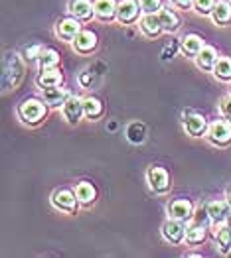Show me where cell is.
<instances>
[{
    "label": "cell",
    "instance_id": "cell-14",
    "mask_svg": "<svg viewBox=\"0 0 231 258\" xmlns=\"http://www.w3.org/2000/svg\"><path fill=\"white\" fill-rule=\"evenodd\" d=\"M211 20L215 22V24H219V26L229 24L231 22V4L229 2H225V0L215 2L213 10H211Z\"/></svg>",
    "mask_w": 231,
    "mask_h": 258
},
{
    "label": "cell",
    "instance_id": "cell-11",
    "mask_svg": "<svg viewBox=\"0 0 231 258\" xmlns=\"http://www.w3.org/2000/svg\"><path fill=\"white\" fill-rule=\"evenodd\" d=\"M69 12L79 20H89L95 14V6H91V0H71Z\"/></svg>",
    "mask_w": 231,
    "mask_h": 258
},
{
    "label": "cell",
    "instance_id": "cell-24",
    "mask_svg": "<svg viewBox=\"0 0 231 258\" xmlns=\"http://www.w3.org/2000/svg\"><path fill=\"white\" fill-rule=\"evenodd\" d=\"M158 16L162 22V30L164 32H176L180 26V18L172 12V10H158Z\"/></svg>",
    "mask_w": 231,
    "mask_h": 258
},
{
    "label": "cell",
    "instance_id": "cell-33",
    "mask_svg": "<svg viewBox=\"0 0 231 258\" xmlns=\"http://www.w3.org/2000/svg\"><path fill=\"white\" fill-rule=\"evenodd\" d=\"M174 4L180 6V8H184V10H188L190 6L194 4V0H174Z\"/></svg>",
    "mask_w": 231,
    "mask_h": 258
},
{
    "label": "cell",
    "instance_id": "cell-35",
    "mask_svg": "<svg viewBox=\"0 0 231 258\" xmlns=\"http://www.w3.org/2000/svg\"><path fill=\"white\" fill-rule=\"evenodd\" d=\"M227 203H229V207H231V189L227 191Z\"/></svg>",
    "mask_w": 231,
    "mask_h": 258
},
{
    "label": "cell",
    "instance_id": "cell-32",
    "mask_svg": "<svg viewBox=\"0 0 231 258\" xmlns=\"http://www.w3.org/2000/svg\"><path fill=\"white\" fill-rule=\"evenodd\" d=\"M40 51H42V47H40V45H34V47H28V49L24 51V55H26V59H34ZM38 57H40V55H38Z\"/></svg>",
    "mask_w": 231,
    "mask_h": 258
},
{
    "label": "cell",
    "instance_id": "cell-21",
    "mask_svg": "<svg viewBox=\"0 0 231 258\" xmlns=\"http://www.w3.org/2000/svg\"><path fill=\"white\" fill-rule=\"evenodd\" d=\"M75 195H77V199H79L81 203L89 205V203L95 201L97 191H95V187H93L89 181H81V183H77V187H75Z\"/></svg>",
    "mask_w": 231,
    "mask_h": 258
},
{
    "label": "cell",
    "instance_id": "cell-34",
    "mask_svg": "<svg viewBox=\"0 0 231 258\" xmlns=\"http://www.w3.org/2000/svg\"><path fill=\"white\" fill-rule=\"evenodd\" d=\"M225 225H229L231 227V211H229V215H227V219H225Z\"/></svg>",
    "mask_w": 231,
    "mask_h": 258
},
{
    "label": "cell",
    "instance_id": "cell-30",
    "mask_svg": "<svg viewBox=\"0 0 231 258\" xmlns=\"http://www.w3.org/2000/svg\"><path fill=\"white\" fill-rule=\"evenodd\" d=\"M160 6H162V2H160V0H141V8H143L147 14H154V12H158V10H160Z\"/></svg>",
    "mask_w": 231,
    "mask_h": 258
},
{
    "label": "cell",
    "instance_id": "cell-19",
    "mask_svg": "<svg viewBox=\"0 0 231 258\" xmlns=\"http://www.w3.org/2000/svg\"><path fill=\"white\" fill-rule=\"evenodd\" d=\"M229 205V203H227ZM227 205L223 203V201H213V203H210L206 209H208V213H210V219L213 221V223H225V219H227V215H229V211H227Z\"/></svg>",
    "mask_w": 231,
    "mask_h": 258
},
{
    "label": "cell",
    "instance_id": "cell-13",
    "mask_svg": "<svg viewBox=\"0 0 231 258\" xmlns=\"http://www.w3.org/2000/svg\"><path fill=\"white\" fill-rule=\"evenodd\" d=\"M42 91H43V101H45V105L60 107V105H63V103L67 101V93H65V89H62L60 85L45 87Z\"/></svg>",
    "mask_w": 231,
    "mask_h": 258
},
{
    "label": "cell",
    "instance_id": "cell-6",
    "mask_svg": "<svg viewBox=\"0 0 231 258\" xmlns=\"http://www.w3.org/2000/svg\"><path fill=\"white\" fill-rule=\"evenodd\" d=\"M83 114V101L79 97H67V101L63 103V116L67 118V122L75 124V122H79V118Z\"/></svg>",
    "mask_w": 231,
    "mask_h": 258
},
{
    "label": "cell",
    "instance_id": "cell-23",
    "mask_svg": "<svg viewBox=\"0 0 231 258\" xmlns=\"http://www.w3.org/2000/svg\"><path fill=\"white\" fill-rule=\"evenodd\" d=\"M215 238H217V242H219V250L225 254V252H229L231 248V227L229 225H221L219 223V227H217V231H215Z\"/></svg>",
    "mask_w": 231,
    "mask_h": 258
},
{
    "label": "cell",
    "instance_id": "cell-20",
    "mask_svg": "<svg viewBox=\"0 0 231 258\" xmlns=\"http://www.w3.org/2000/svg\"><path fill=\"white\" fill-rule=\"evenodd\" d=\"M202 47H204V42H202V38L196 36V34H190V36H186V38L182 40V51H184L186 55H198V53L202 51Z\"/></svg>",
    "mask_w": 231,
    "mask_h": 258
},
{
    "label": "cell",
    "instance_id": "cell-31",
    "mask_svg": "<svg viewBox=\"0 0 231 258\" xmlns=\"http://www.w3.org/2000/svg\"><path fill=\"white\" fill-rule=\"evenodd\" d=\"M219 108H221V112H223L227 118H231V97H225V99L221 101Z\"/></svg>",
    "mask_w": 231,
    "mask_h": 258
},
{
    "label": "cell",
    "instance_id": "cell-27",
    "mask_svg": "<svg viewBox=\"0 0 231 258\" xmlns=\"http://www.w3.org/2000/svg\"><path fill=\"white\" fill-rule=\"evenodd\" d=\"M213 73L215 77L223 79V81H229L231 79V59L229 57H219L217 63L213 67Z\"/></svg>",
    "mask_w": 231,
    "mask_h": 258
},
{
    "label": "cell",
    "instance_id": "cell-26",
    "mask_svg": "<svg viewBox=\"0 0 231 258\" xmlns=\"http://www.w3.org/2000/svg\"><path fill=\"white\" fill-rule=\"evenodd\" d=\"M204 238H206V225L194 223L192 227L186 229V240H188L190 244H200Z\"/></svg>",
    "mask_w": 231,
    "mask_h": 258
},
{
    "label": "cell",
    "instance_id": "cell-29",
    "mask_svg": "<svg viewBox=\"0 0 231 258\" xmlns=\"http://www.w3.org/2000/svg\"><path fill=\"white\" fill-rule=\"evenodd\" d=\"M194 6L200 14H211V10L215 6V0H194Z\"/></svg>",
    "mask_w": 231,
    "mask_h": 258
},
{
    "label": "cell",
    "instance_id": "cell-22",
    "mask_svg": "<svg viewBox=\"0 0 231 258\" xmlns=\"http://www.w3.org/2000/svg\"><path fill=\"white\" fill-rule=\"evenodd\" d=\"M126 138L132 144H143L145 138H147V126L143 122H130L128 128H126Z\"/></svg>",
    "mask_w": 231,
    "mask_h": 258
},
{
    "label": "cell",
    "instance_id": "cell-16",
    "mask_svg": "<svg viewBox=\"0 0 231 258\" xmlns=\"http://www.w3.org/2000/svg\"><path fill=\"white\" fill-rule=\"evenodd\" d=\"M184 124H186V132L190 136H202L208 130V120L202 114H192L184 120Z\"/></svg>",
    "mask_w": 231,
    "mask_h": 258
},
{
    "label": "cell",
    "instance_id": "cell-1",
    "mask_svg": "<svg viewBox=\"0 0 231 258\" xmlns=\"http://www.w3.org/2000/svg\"><path fill=\"white\" fill-rule=\"evenodd\" d=\"M18 114H20V118L24 122H28V124H36V122H40L43 118V114H45V107H43L42 101H38V99H28V101H24L18 108Z\"/></svg>",
    "mask_w": 231,
    "mask_h": 258
},
{
    "label": "cell",
    "instance_id": "cell-4",
    "mask_svg": "<svg viewBox=\"0 0 231 258\" xmlns=\"http://www.w3.org/2000/svg\"><path fill=\"white\" fill-rule=\"evenodd\" d=\"M162 235L168 240L170 244H180L184 237H186V227H184V221H178V219H172L164 223L162 227Z\"/></svg>",
    "mask_w": 231,
    "mask_h": 258
},
{
    "label": "cell",
    "instance_id": "cell-5",
    "mask_svg": "<svg viewBox=\"0 0 231 258\" xmlns=\"http://www.w3.org/2000/svg\"><path fill=\"white\" fill-rule=\"evenodd\" d=\"M77 195H73L69 189H58L56 194L52 195V203L56 209L65 211V213H75V207H77Z\"/></svg>",
    "mask_w": 231,
    "mask_h": 258
},
{
    "label": "cell",
    "instance_id": "cell-28",
    "mask_svg": "<svg viewBox=\"0 0 231 258\" xmlns=\"http://www.w3.org/2000/svg\"><path fill=\"white\" fill-rule=\"evenodd\" d=\"M60 61V55L54 49H43L40 53V67L42 69H54Z\"/></svg>",
    "mask_w": 231,
    "mask_h": 258
},
{
    "label": "cell",
    "instance_id": "cell-25",
    "mask_svg": "<svg viewBox=\"0 0 231 258\" xmlns=\"http://www.w3.org/2000/svg\"><path fill=\"white\" fill-rule=\"evenodd\" d=\"M83 110H85V116L93 120V118H99V116L103 114V105H101L99 99L89 97V99H85L83 101Z\"/></svg>",
    "mask_w": 231,
    "mask_h": 258
},
{
    "label": "cell",
    "instance_id": "cell-15",
    "mask_svg": "<svg viewBox=\"0 0 231 258\" xmlns=\"http://www.w3.org/2000/svg\"><path fill=\"white\" fill-rule=\"evenodd\" d=\"M95 14L101 22H109L117 14V4L115 0H95Z\"/></svg>",
    "mask_w": 231,
    "mask_h": 258
},
{
    "label": "cell",
    "instance_id": "cell-18",
    "mask_svg": "<svg viewBox=\"0 0 231 258\" xmlns=\"http://www.w3.org/2000/svg\"><path fill=\"white\" fill-rule=\"evenodd\" d=\"M196 61L198 65L202 67V69H213L215 63H217V51H215V47H210V45H204L202 47V51L196 55Z\"/></svg>",
    "mask_w": 231,
    "mask_h": 258
},
{
    "label": "cell",
    "instance_id": "cell-3",
    "mask_svg": "<svg viewBox=\"0 0 231 258\" xmlns=\"http://www.w3.org/2000/svg\"><path fill=\"white\" fill-rule=\"evenodd\" d=\"M210 142L217 146H225L231 142V120H215L210 126Z\"/></svg>",
    "mask_w": 231,
    "mask_h": 258
},
{
    "label": "cell",
    "instance_id": "cell-9",
    "mask_svg": "<svg viewBox=\"0 0 231 258\" xmlns=\"http://www.w3.org/2000/svg\"><path fill=\"white\" fill-rule=\"evenodd\" d=\"M56 32L62 40H75V36L81 32V26H79L77 18H63L62 22H58Z\"/></svg>",
    "mask_w": 231,
    "mask_h": 258
},
{
    "label": "cell",
    "instance_id": "cell-2",
    "mask_svg": "<svg viewBox=\"0 0 231 258\" xmlns=\"http://www.w3.org/2000/svg\"><path fill=\"white\" fill-rule=\"evenodd\" d=\"M147 179H148L150 189H152L154 194H164V191H168L170 175L164 168H156V166H152V168L147 172Z\"/></svg>",
    "mask_w": 231,
    "mask_h": 258
},
{
    "label": "cell",
    "instance_id": "cell-8",
    "mask_svg": "<svg viewBox=\"0 0 231 258\" xmlns=\"http://www.w3.org/2000/svg\"><path fill=\"white\" fill-rule=\"evenodd\" d=\"M138 4L134 0H121V4L117 6V18L123 24H132L138 18Z\"/></svg>",
    "mask_w": 231,
    "mask_h": 258
},
{
    "label": "cell",
    "instance_id": "cell-17",
    "mask_svg": "<svg viewBox=\"0 0 231 258\" xmlns=\"http://www.w3.org/2000/svg\"><path fill=\"white\" fill-rule=\"evenodd\" d=\"M62 79H63L62 71H58V69L54 67V69H42V73L38 75L36 83H38V87L45 89V87L60 85V83H62Z\"/></svg>",
    "mask_w": 231,
    "mask_h": 258
},
{
    "label": "cell",
    "instance_id": "cell-10",
    "mask_svg": "<svg viewBox=\"0 0 231 258\" xmlns=\"http://www.w3.org/2000/svg\"><path fill=\"white\" fill-rule=\"evenodd\" d=\"M73 47L79 51V53H91L95 47H97V36L89 30L85 32H79L75 36V42H73Z\"/></svg>",
    "mask_w": 231,
    "mask_h": 258
},
{
    "label": "cell",
    "instance_id": "cell-12",
    "mask_svg": "<svg viewBox=\"0 0 231 258\" xmlns=\"http://www.w3.org/2000/svg\"><path fill=\"white\" fill-rule=\"evenodd\" d=\"M141 30H143V34H147L148 38H156L160 32H164V30H162V22H160L158 12L147 14V16L143 18V22H141Z\"/></svg>",
    "mask_w": 231,
    "mask_h": 258
},
{
    "label": "cell",
    "instance_id": "cell-7",
    "mask_svg": "<svg viewBox=\"0 0 231 258\" xmlns=\"http://www.w3.org/2000/svg\"><path fill=\"white\" fill-rule=\"evenodd\" d=\"M194 213V205L190 199H176L168 205V215L172 219H178V221H188L192 219Z\"/></svg>",
    "mask_w": 231,
    "mask_h": 258
}]
</instances>
